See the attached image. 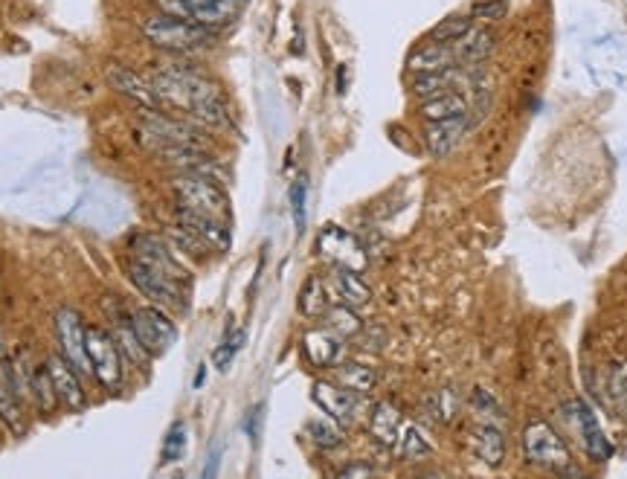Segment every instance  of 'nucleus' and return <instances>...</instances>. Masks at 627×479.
<instances>
[{
    "instance_id": "obj_1",
    "label": "nucleus",
    "mask_w": 627,
    "mask_h": 479,
    "mask_svg": "<svg viewBox=\"0 0 627 479\" xmlns=\"http://www.w3.org/2000/svg\"><path fill=\"white\" fill-rule=\"evenodd\" d=\"M151 88L160 99V108H175L183 111L186 117L204 122V125H227V102L224 93L218 90L215 82L204 79L192 67L180 64H166L157 67L149 76Z\"/></svg>"
},
{
    "instance_id": "obj_2",
    "label": "nucleus",
    "mask_w": 627,
    "mask_h": 479,
    "mask_svg": "<svg viewBox=\"0 0 627 479\" xmlns=\"http://www.w3.org/2000/svg\"><path fill=\"white\" fill-rule=\"evenodd\" d=\"M215 32L209 27H201L195 21H186V18H175V15H151L143 24V35L149 38L154 47L166 50V53H198V50H207L215 44Z\"/></svg>"
},
{
    "instance_id": "obj_3",
    "label": "nucleus",
    "mask_w": 627,
    "mask_h": 479,
    "mask_svg": "<svg viewBox=\"0 0 627 479\" xmlns=\"http://www.w3.org/2000/svg\"><path fill=\"white\" fill-rule=\"evenodd\" d=\"M172 195L178 201V210L215 218V221H224V224L230 221L227 192L204 172H180L178 178L172 180Z\"/></svg>"
},
{
    "instance_id": "obj_4",
    "label": "nucleus",
    "mask_w": 627,
    "mask_h": 479,
    "mask_svg": "<svg viewBox=\"0 0 627 479\" xmlns=\"http://www.w3.org/2000/svg\"><path fill=\"white\" fill-rule=\"evenodd\" d=\"M523 456L535 468L555 471V474H564V477L567 474L569 477H578V471L572 468V456H569V448L564 445V439L546 421H532L523 430Z\"/></svg>"
},
{
    "instance_id": "obj_5",
    "label": "nucleus",
    "mask_w": 627,
    "mask_h": 479,
    "mask_svg": "<svg viewBox=\"0 0 627 479\" xmlns=\"http://www.w3.org/2000/svg\"><path fill=\"white\" fill-rule=\"evenodd\" d=\"M160 12L195 21L209 30H221L233 24L244 9V0H154Z\"/></svg>"
},
{
    "instance_id": "obj_6",
    "label": "nucleus",
    "mask_w": 627,
    "mask_h": 479,
    "mask_svg": "<svg viewBox=\"0 0 627 479\" xmlns=\"http://www.w3.org/2000/svg\"><path fill=\"white\" fill-rule=\"evenodd\" d=\"M88 358L96 381L108 392H117L122 384V352L114 331L88 326Z\"/></svg>"
},
{
    "instance_id": "obj_7",
    "label": "nucleus",
    "mask_w": 627,
    "mask_h": 479,
    "mask_svg": "<svg viewBox=\"0 0 627 479\" xmlns=\"http://www.w3.org/2000/svg\"><path fill=\"white\" fill-rule=\"evenodd\" d=\"M56 340H59L61 358L70 360L79 375H93V366L88 358V329L82 323V314L73 308H59L53 317Z\"/></svg>"
},
{
    "instance_id": "obj_8",
    "label": "nucleus",
    "mask_w": 627,
    "mask_h": 479,
    "mask_svg": "<svg viewBox=\"0 0 627 479\" xmlns=\"http://www.w3.org/2000/svg\"><path fill=\"white\" fill-rule=\"evenodd\" d=\"M128 320H131V329L137 334V340L146 346V352H149L151 358L166 355L175 346V340H178L175 323L160 308H137Z\"/></svg>"
},
{
    "instance_id": "obj_9",
    "label": "nucleus",
    "mask_w": 627,
    "mask_h": 479,
    "mask_svg": "<svg viewBox=\"0 0 627 479\" xmlns=\"http://www.w3.org/2000/svg\"><path fill=\"white\" fill-rule=\"evenodd\" d=\"M317 253L331 262L334 268H349L363 273L369 259H366V250L358 241V236H352L349 230L337 227V224H329L320 236H317Z\"/></svg>"
},
{
    "instance_id": "obj_10",
    "label": "nucleus",
    "mask_w": 627,
    "mask_h": 479,
    "mask_svg": "<svg viewBox=\"0 0 627 479\" xmlns=\"http://www.w3.org/2000/svg\"><path fill=\"white\" fill-rule=\"evenodd\" d=\"M561 413L567 416L569 424L575 427V433L581 436V445H584L587 456H590L593 462H607V459L613 456V445L607 442V436H604V430H601V424H598L596 413L590 410L587 401H581V398L567 401Z\"/></svg>"
},
{
    "instance_id": "obj_11",
    "label": "nucleus",
    "mask_w": 627,
    "mask_h": 479,
    "mask_svg": "<svg viewBox=\"0 0 627 479\" xmlns=\"http://www.w3.org/2000/svg\"><path fill=\"white\" fill-rule=\"evenodd\" d=\"M128 279L134 282V288L157 305H180V279L160 268H151L146 262L131 259Z\"/></svg>"
},
{
    "instance_id": "obj_12",
    "label": "nucleus",
    "mask_w": 627,
    "mask_h": 479,
    "mask_svg": "<svg viewBox=\"0 0 627 479\" xmlns=\"http://www.w3.org/2000/svg\"><path fill=\"white\" fill-rule=\"evenodd\" d=\"M47 372H50V381H53V390L59 395L61 407H67L70 413H82L88 407V395H85V387H82L79 372L73 369V363L64 360L61 355H53L47 360Z\"/></svg>"
},
{
    "instance_id": "obj_13",
    "label": "nucleus",
    "mask_w": 627,
    "mask_h": 479,
    "mask_svg": "<svg viewBox=\"0 0 627 479\" xmlns=\"http://www.w3.org/2000/svg\"><path fill=\"white\" fill-rule=\"evenodd\" d=\"M311 398H314V404L326 416L340 421V424H349L358 416V392L346 390V387H337V384H329V381H317Z\"/></svg>"
},
{
    "instance_id": "obj_14",
    "label": "nucleus",
    "mask_w": 627,
    "mask_h": 479,
    "mask_svg": "<svg viewBox=\"0 0 627 479\" xmlns=\"http://www.w3.org/2000/svg\"><path fill=\"white\" fill-rule=\"evenodd\" d=\"M108 82L114 85V90H120L125 99H131L140 111H160V99L151 88L149 79H143L140 73L122 67V64H114L108 67Z\"/></svg>"
},
{
    "instance_id": "obj_15",
    "label": "nucleus",
    "mask_w": 627,
    "mask_h": 479,
    "mask_svg": "<svg viewBox=\"0 0 627 479\" xmlns=\"http://www.w3.org/2000/svg\"><path fill=\"white\" fill-rule=\"evenodd\" d=\"M474 120L468 114L462 117H453V120H439V122H427L424 128V143H427V151L433 157H445L450 151L456 149V143L471 131Z\"/></svg>"
},
{
    "instance_id": "obj_16",
    "label": "nucleus",
    "mask_w": 627,
    "mask_h": 479,
    "mask_svg": "<svg viewBox=\"0 0 627 479\" xmlns=\"http://www.w3.org/2000/svg\"><path fill=\"white\" fill-rule=\"evenodd\" d=\"M180 230L189 233L192 239H198L201 244H207L212 250H227L230 247V227L224 221H215V218H204V215H195V212L178 210Z\"/></svg>"
},
{
    "instance_id": "obj_17",
    "label": "nucleus",
    "mask_w": 627,
    "mask_h": 479,
    "mask_svg": "<svg viewBox=\"0 0 627 479\" xmlns=\"http://www.w3.org/2000/svg\"><path fill=\"white\" fill-rule=\"evenodd\" d=\"M407 67H410V73H433V70H448V67H456L453 44L427 38L421 47H416V50L410 53Z\"/></svg>"
},
{
    "instance_id": "obj_18",
    "label": "nucleus",
    "mask_w": 627,
    "mask_h": 479,
    "mask_svg": "<svg viewBox=\"0 0 627 479\" xmlns=\"http://www.w3.org/2000/svg\"><path fill=\"white\" fill-rule=\"evenodd\" d=\"M302 352L311 366L317 369H329L340 358V334L331 329H314L302 337Z\"/></svg>"
},
{
    "instance_id": "obj_19",
    "label": "nucleus",
    "mask_w": 627,
    "mask_h": 479,
    "mask_svg": "<svg viewBox=\"0 0 627 479\" xmlns=\"http://www.w3.org/2000/svg\"><path fill=\"white\" fill-rule=\"evenodd\" d=\"M0 421L15 433L21 436L27 430V421H24V410H21V401H18V384L12 378V372L6 369V363H0Z\"/></svg>"
},
{
    "instance_id": "obj_20",
    "label": "nucleus",
    "mask_w": 627,
    "mask_h": 479,
    "mask_svg": "<svg viewBox=\"0 0 627 479\" xmlns=\"http://www.w3.org/2000/svg\"><path fill=\"white\" fill-rule=\"evenodd\" d=\"M329 285H331V291H334V297L343 302V305H352V308L366 305V302H369V297H372L369 285L360 279L358 270L334 268L331 270V276H329Z\"/></svg>"
},
{
    "instance_id": "obj_21",
    "label": "nucleus",
    "mask_w": 627,
    "mask_h": 479,
    "mask_svg": "<svg viewBox=\"0 0 627 479\" xmlns=\"http://www.w3.org/2000/svg\"><path fill=\"white\" fill-rule=\"evenodd\" d=\"M453 53H456V64L479 67L482 61L494 53V32L471 30L468 35H462L459 41H453Z\"/></svg>"
},
{
    "instance_id": "obj_22",
    "label": "nucleus",
    "mask_w": 627,
    "mask_h": 479,
    "mask_svg": "<svg viewBox=\"0 0 627 479\" xmlns=\"http://www.w3.org/2000/svg\"><path fill=\"white\" fill-rule=\"evenodd\" d=\"M401 427H404V421H401V413H398L395 404H389V401L375 404L372 419H369V433H372V439H375L378 445L395 448V442H398V436H401Z\"/></svg>"
},
{
    "instance_id": "obj_23",
    "label": "nucleus",
    "mask_w": 627,
    "mask_h": 479,
    "mask_svg": "<svg viewBox=\"0 0 627 479\" xmlns=\"http://www.w3.org/2000/svg\"><path fill=\"white\" fill-rule=\"evenodd\" d=\"M474 450L477 456L491 465V468H500L503 465V456H506V439H503V430L494 424V421H482L474 430Z\"/></svg>"
},
{
    "instance_id": "obj_24",
    "label": "nucleus",
    "mask_w": 627,
    "mask_h": 479,
    "mask_svg": "<svg viewBox=\"0 0 627 479\" xmlns=\"http://www.w3.org/2000/svg\"><path fill=\"white\" fill-rule=\"evenodd\" d=\"M418 114L427 122L439 120H453V117H462L468 114V99L459 93V90H448V93H439V96H430V99H421V108Z\"/></svg>"
},
{
    "instance_id": "obj_25",
    "label": "nucleus",
    "mask_w": 627,
    "mask_h": 479,
    "mask_svg": "<svg viewBox=\"0 0 627 479\" xmlns=\"http://www.w3.org/2000/svg\"><path fill=\"white\" fill-rule=\"evenodd\" d=\"M299 311L305 317H323L329 311V291L320 276H308L299 291Z\"/></svg>"
},
{
    "instance_id": "obj_26",
    "label": "nucleus",
    "mask_w": 627,
    "mask_h": 479,
    "mask_svg": "<svg viewBox=\"0 0 627 479\" xmlns=\"http://www.w3.org/2000/svg\"><path fill=\"white\" fill-rule=\"evenodd\" d=\"M395 453L401 456V459H424L433 445L427 442V436L418 430L416 424H404L401 427V436H398V442H395Z\"/></svg>"
},
{
    "instance_id": "obj_27",
    "label": "nucleus",
    "mask_w": 627,
    "mask_h": 479,
    "mask_svg": "<svg viewBox=\"0 0 627 479\" xmlns=\"http://www.w3.org/2000/svg\"><path fill=\"white\" fill-rule=\"evenodd\" d=\"M311 442L320 450H334L337 445H343V430H340V421L329 419H311L305 424Z\"/></svg>"
},
{
    "instance_id": "obj_28",
    "label": "nucleus",
    "mask_w": 627,
    "mask_h": 479,
    "mask_svg": "<svg viewBox=\"0 0 627 479\" xmlns=\"http://www.w3.org/2000/svg\"><path fill=\"white\" fill-rule=\"evenodd\" d=\"M337 381H340V387L363 395V392H369L375 387V372L369 366H363V363H343L337 369Z\"/></svg>"
},
{
    "instance_id": "obj_29",
    "label": "nucleus",
    "mask_w": 627,
    "mask_h": 479,
    "mask_svg": "<svg viewBox=\"0 0 627 479\" xmlns=\"http://www.w3.org/2000/svg\"><path fill=\"white\" fill-rule=\"evenodd\" d=\"M326 317V323H329V329L334 334H340V337H355L360 329H363V323L358 320V314H355V308L352 305H329V311L323 314Z\"/></svg>"
},
{
    "instance_id": "obj_30",
    "label": "nucleus",
    "mask_w": 627,
    "mask_h": 479,
    "mask_svg": "<svg viewBox=\"0 0 627 479\" xmlns=\"http://www.w3.org/2000/svg\"><path fill=\"white\" fill-rule=\"evenodd\" d=\"M114 337H117V346H120V352L125 355L128 360H134L137 366H146L149 363V352H146V346L137 340V334L131 329V320H120V326L114 331Z\"/></svg>"
},
{
    "instance_id": "obj_31",
    "label": "nucleus",
    "mask_w": 627,
    "mask_h": 479,
    "mask_svg": "<svg viewBox=\"0 0 627 479\" xmlns=\"http://www.w3.org/2000/svg\"><path fill=\"white\" fill-rule=\"evenodd\" d=\"M607 395H610V401H613L616 413H622V416L627 419V363L625 360H619V363H613V366H610V372H607Z\"/></svg>"
},
{
    "instance_id": "obj_32",
    "label": "nucleus",
    "mask_w": 627,
    "mask_h": 479,
    "mask_svg": "<svg viewBox=\"0 0 627 479\" xmlns=\"http://www.w3.org/2000/svg\"><path fill=\"white\" fill-rule=\"evenodd\" d=\"M471 30H474V18H468V15H450V18L439 21V24L430 30V38H433V41L453 44V41H459L462 35H468Z\"/></svg>"
},
{
    "instance_id": "obj_33",
    "label": "nucleus",
    "mask_w": 627,
    "mask_h": 479,
    "mask_svg": "<svg viewBox=\"0 0 627 479\" xmlns=\"http://www.w3.org/2000/svg\"><path fill=\"white\" fill-rule=\"evenodd\" d=\"M186 424L183 421H175L172 427H169V433H166V439H163V450H160V462L163 465H172V462H178L183 459V453H186Z\"/></svg>"
},
{
    "instance_id": "obj_34",
    "label": "nucleus",
    "mask_w": 627,
    "mask_h": 479,
    "mask_svg": "<svg viewBox=\"0 0 627 479\" xmlns=\"http://www.w3.org/2000/svg\"><path fill=\"white\" fill-rule=\"evenodd\" d=\"M32 392H35V401H38V407H41L44 413H53V410L59 407V395L53 390V381H50L47 366L38 369V372L32 375Z\"/></svg>"
},
{
    "instance_id": "obj_35",
    "label": "nucleus",
    "mask_w": 627,
    "mask_h": 479,
    "mask_svg": "<svg viewBox=\"0 0 627 479\" xmlns=\"http://www.w3.org/2000/svg\"><path fill=\"white\" fill-rule=\"evenodd\" d=\"M508 12V0H474L471 6V18L482 24H497L503 21Z\"/></svg>"
},
{
    "instance_id": "obj_36",
    "label": "nucleus",
    "mask_w": 627,
    "mask_h": 479,
    "mask_svg": "<svg viewBox=\"0 0 627 479\" xmlns=\"http://www.w3.org/2000/svg\"><path fill=\"white\" fill-rule=\"evenodd\" d=\"M244 346V329H239L236 334H230L215 352H212V363L221 369V372H227L230 369V363H233V358L239 355V349Z\"/></svg>"
},
{
    "instance_id": "obj_37",
    "label": "nucleus",
    "mask_w": 627,
    "mask_h": 479,
    "mask_svg": "<svg viewBox=\"0 0 627 479\" xmlns=\"http://www.w3.org/2000/svg\"><path fill=\"white\" fill-rule=\"evenodd\" d=\"M291 212H294L297 233H302L305 230V221H308V183H305V178H299L291 186Z\"/></svg>"
},
{
    "instance_id": "obj_38",
    "label": "nucleus",
    "mask_w": 627,
    "mask_h": 479,
    "mask_svg": "<svg viewBox=\"0 0 627 479\" xmlns=\"http://www.w3.org/2000/svg\"><path fill=\"white\" fill-rule=\"evenodd\" d=\"M262 421H265V407L259 404V407H253L250 416H247V436H250L253 445H256L259 436H262Z\"/></svg>"
},
{
    "instance_id": "obj_39",
    "label": "nucleus",
    "mask_w": 627,
    "mask_h": 479,
    "mask_svg": "<svg viewBox=\"0 0 627 479\" xmlns=\"http://www.w3.org/2000/svg\"><path fill=\"white\" fill-rule=\"evenodd\" d=\"M340 477H375V468H369V465H346L340 471Z\"/></svg>"
},
{
    "instance_id": "obj_40",
    "label": "nucleus",
    "mask_w": 627,
    "mask_h": 479,
    "mask_svg": "<svg viewBox=\"0 0 627 479\" xmlns=\"http://www.w3.org/2000/svg\"><path fill=\"white\" fill-rule=\"evenodd\" d=\"M218 459H221V445H215V448H212V453H209L207 468L201 471L204 477H215V474H218Z\"/></svg>"
},
{
    "instance_id": "obj_41",
    "label": "nucleus",
    "mask_w": 627,
    "mask_h": 479,
    "mask_svg": "<svg viewBox=\"0 0 627 479\" xmlns=\"http://www.w3.org/2000/svg\"><path fill=\"white\" fill-rule=\"evenodd\" d=\"M204 378H207V366L201 363V369H198V375H195V387H201V384H204Z\"/></svg>"
}]
</instances>
